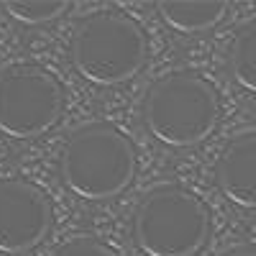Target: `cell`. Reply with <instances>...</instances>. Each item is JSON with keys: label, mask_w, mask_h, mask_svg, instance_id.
Instances as JSON below:
<instances>
[{"label": "cell", "mask_w": 256, "mask_h": 256, "mask_svg": "<svg viewBox=\"0 0 256 256\" xmlns=\"http://www.w3.org/2000/svg\"><path fill=\"white\" fill-rule=\"evenodd\" d=\"M218 190L244 210H256V131L230 138L216 164Z\"/></svg>", "instance_id": "7"}, {"label": "cell", "mask_w": 256, "mask_h": 256, "mask_svg": "<svg viewBox=\"0 0 256 256\" xmlns=\"http://www.w3.org/2000/svg\"><path fill=\"white\" fill-rule=\"evenodd\" d=\"M59 174L67 190L82 200H110L131 187L136 152L118 128L108 123H88L64 144Z\"/></svg>", "instance_id": "1"}, {"label": "cell", "mask_w": 256, "mask_h": 256, "mask_svg": "<svg viewBox=\"0 0 256 256\" xmlns=\"http://www.w3.org/2000/svg\"><path fill=\"white\" fill-rule=\"evenodd\" d=\"M70 56L80 77L100 88H116L141 72L146 36L131 16L98 10L74 26Z\"/></svg>", "instance_id": "3"}, {"label": "cell", "mask_w": 256, "mask_h": 256, "mask_svg": "<svg viewBox=\"0 0 256 256\" xmlns=\"http://www.w3.org/2000/svg\"><path fill=\"white\" fill-rule=\"evenodd\" d=\"M67 8L70 3H62V0H13V3H6V10L26 26L52 24V20L62 18Z\"/></svg>", "instance_id": "10"}, {"label": "cell", "mask_w": 256, "mask_h": 256, "mask_svg": "<svg viewBox=\"0 0 256 256\" xmlns=\"http://www.w3.org/2000/svg\"><path fill=\"white\" fill-rule=\"evenodd\" d=\"M64 90L59 80L36 64H13L0 72V134L36 138L59 123Z\"/></svg>", "instance_id": "5"}, {"label": "cell", "mask_w": 256, "mask_h": 256, "mask_svg": "<svg viewBox=\"0 0 256 256\" xmlns=\"http://www.w3.org/2000/svg\"><path fill=\"white\" fill-rule=\"evenodd\" d=\"M210 233V212L190 190H148L134 212V238L146 256H195Z\"/></svg>", "instance_id": "4"}, {"label": "cell", "mask_w": 256, "mask_h": 256, "mask_svg": "<svg viewBox=\"0 0 256 256\" xmlns=\"http://www.w3.org/2000/svg\"><path fill=\"white\" fill-rule=\"evenodd\" d=\"M223 256H256V248H248V246H238V248H230V251H226Z\"/></svg>", "instance_id": "12"}, {"label": "cell", "mask_w": 256, "mask_h": 256, "mask_svg": "<svg viewBox=\"0 0 256 256\" xmlns=\"http://www.w3.org/2000/svg\"><path fill=\"white\" fill-rule=\"evenodd\" d=\"M52 205L26 180H0V254H26L46 238Z\"/></svg>", "instance_id": "6"}, {"label": "cell", "mask_w": 256, "mask_h": 256, "mask_svg": "<svg viewBox=\"0 0 256 256\" xmlns=\"http://www.w3.org/2000/svg\"><path fill=\"white\" fill-rule=\"evenodd\" d=\"M54 256H118L108 244H102L92 236H80V238H72L64 246H59L54 251Z\"/></svg>", "instance_id": "11"}, {"label": "cell", "mask_w": 256, "mask_h": 256, "mask_svg": "<svg viewBox=\"0 0 256 256\" xmlns=\"http://www.w3.org/2000/svg\"><path fill=\"white\" fill-rule=\"evenodd\" d=\"M228 13L223 0H164L159 3L162 20L177 34H202L216 28Z\"/></svg>", "instance_id": "8"}, {"label": "cell", "mask_w": 256, "mask_h": 256, "mask_svg": "<svg viewBox=\"0 0 256 256\" xmlns=\"http://www.w3.org/2000/svg\"><path fill=\"white\" fill-rule=\"evenodd\" d=\"M228 67L241 90L256 95V20L246 24L233 38L228 54Z\"/></svg>", "instance_id": "9"}, {"label": "cell", "mask_w": 256, "mask_h": 256, "mask_svg": "<svg viewBox=\"0 0 256 256\" xmlns=\"http://www.w3.org/2000/svg\"><path fill=\"white\" fill-rule=\"evenodd\" d=\"M216 88L195 72H172L156 80L144 100V123L156 141L172 148L202 144L218 126Z\"/></svg>", "instance_id": "2"}]
</instances>
